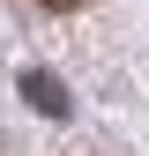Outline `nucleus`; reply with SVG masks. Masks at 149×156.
<instances>
[{
	"label": "nucleus",
	"mask_w": 149,
	"mask_h": 156,
	"mask_svg": "<svg viewBox=\"0 0 149 156\" xmlns=\"http://www.w3.org/2000/svg\"><path fill=\"white\" fill-rule=\"evenodd\" d=\"M23 97H30L37 112H45V119H67V89L52 82L45 67H23Z\"/></svg>",
	"instance_id": "1"
},
{
	"label": "nucleus",
	"mask_w": 149,
	"mask_h": 156,
	"mask_svg": "<svg viewBox=\"0 0 149 156\" xmlns=\"http://www.w3.org/2000/svg\"><path fill=\"white\" fill-rule=\"evenodd\" d=\"M37 8H52V15H67V8H82V0H37Z\"/></svg>",
	"instance_id": "2"
}]
</instances>
